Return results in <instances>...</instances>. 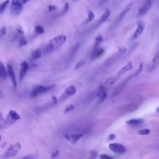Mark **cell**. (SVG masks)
<instances>
[{"label":"cell","instance_id":"6da1fadb","mask_svg":"<svg viewBox=\"0 0 159 159\" xmlns=\"http://www.w3.org/2000/svg\"><path fill=\"white\" fill-rule=\"evenodd\" d=\"M20 119L21 116L16 111L14 110H10L7 116L5 119L2 118L0 119V130L9 128Z\"/></svg>","mask_w":159,"mask_h":159},{"label":"cell","instance_id":"7a4b0ae2","mask_svg":"<svg viewBox=\"0 0 159 159\" xmlns=\"http://www.w3.org/2000/svg\"><path fill=\"white\" fill-rule=\"evenodd\" d=\"M67 41V37L65 35H60L54 38L47 44L44 49V54H49L57 49L62 46Z\"/></svg>","mask_w":159,"mask_h":159},{"label":"cell","instance_id":"3957f363","mask_svg":"<svg viewBox=\"0 0 159 159\" xmlns=\"http://www.w3.org/2000/svg\"><path fill=\"white\" fill-rule=\"evenodd\" d=\"M55 86V85H52L49 86H42V85H36L33 87L32 89L31 93H30V96L32 98H36L37 96L46 93L48 92L49 91L51 90L52 88H54Z\"/></svg>","mask_w":159,"mask_h":159},{"label":"cell","instance_id":"277c9868","mask_svg":"<svg viewBox=\"0 0 159 159\" xmlns=\"http://www.w3.org/2000/svg\"><path fill=\"white\" fill-rule=\"evenodd\" d=\"M21 148V145L20 142H16L13 144L5 151L4 153V158L6 159H8V158H11L13 157H15L19 153Z\"/></svg>","mask_w":159,"mask_h":159},{"label":"cell","instance_id":"5b68a950","mask_svg":"<svg viewBox=\"0 0 159 159\" xmlns=\"http://www.w3.org/2000/svg\"><path fill=\"white\" fill-rule=\"evenodd\" d=\"M121 75L117 73L115 75H114L112 77H110L108 78L100 86L99 88L102 89L103 90H107L108 88H109L115 82H116L120 78Z\"/></svg>","mask_w":159,"mask_h":159},{"label":"cell","instance_id":"8992f818","mask_svg":"<svg viewBox=\"0 0 159 159\" xmlns=\"http://www.w3.org/2000/svg\"><path fill=\"white\" fill-rule=\"evenodd\" d=\"M23 9V5L18 1V0H11L10 11L13 15H18L21 13Z\"/></svg>","mask_w":159,"mask_h":159},{"label":"cell","instance_id":"52a82bcc","mask_svg":"<svg viewBox=\"0 0 159 159\" xmlns=\"http://www.w3.org/2000/svg\"><path fill=\"white\" fill-rule=\"evenodd\" d=\"M7 73H8V76L10 77L13 86L15 88H17L18 86V83H17V81H16V75H15V70L13 68V67L10 65V64H8L7 65Z\"/></svg>","mask_w":159,"mask_h":159},{"label":"cell","instance_id":"ba28073f","mask_svg":"<svg viewBox=\"0 0 159 159\" xmlns=\"http://www.w3.org/2000/svg\"><path fill=\"white\" fill-rule=\"evenodd\" d=\"M109 149L116 153H118V154H123L126 152V148L125 147L120 144H117V143H111L109 144Z\"/></svg>","mask_w":159,"mask_h":159},{"label":"cell","instance_id":"9c48e42d","mask_svg":"<svg viewBox=\"0 0 159 159\" xmlns=\"http://www.w3.org/2000/svg\"><path fill=\"white\" fill-rule=\"evenodd\" d=\"M126 48L125 47H121L119 48L118 51L113 55L111 56L108 60H106V64H111L112 62L116 61L117 59H118L121 55H124L126 52Z\"/></svg>","mask_w":159,"mask_h":159},{"label":"cell","instance_id":"30bf717a","mask_svg":"<svg viewBox=\"0 0 159 159\" xmlns=\"http://www.w3.org/2000/svg\"><path fill=\"white\" fill-rule=\"evenodd\" d=\"M83 136V134L82 133L73 134L71 135H69V134H64V137L66 140H67L70 142H71L72 144H76Z\"/></svg>","mask_w":159,"mask_h":159},{"label":"cell","instance_id":"8fae6325","mask_svg":"<svg viewBox=\"0 0 159 159\" xmlns=\"http://www.w3.org/2000/svg\"><path fill=\"white\" fill-rule=\"evenodd\" d=\"M29 68V66L28 63L26 61H23L21 64V67H20V73H19L20 80L21 82H22Z\"/></svg>","mask_w":159,"mask_h":159},{"label":"cell","instance_id":"7c38bea8","mask_svg":"<svg viewBox=\"0 0 159 159\" xmlns=\"http://www.w3.org/2000/svg\"><path fill=\"white\" fill-rule=\"evenodd\" d=\"M76 91H77V89H76L75 86L70 85V86H68L65 89V91L64 93L61 96V97L60 98V100L63 101V100L65 99L66 98H67L69 96L74 95L76 93Z\"/></svg>","mask_w":159,"mask_h":159},{"label":"cell","instance_id":"4fadbf2b","mask_svg":"<svg viewBox=\"0 0 159 159\" xmlns=\"http://www.w3.org/2000/svg\"><path fill=\"white\" fill-rule=\"evenodd\" d=\"M145 29V24L143 21H139L137 22V27L136 30L135 31L133 36H132V39H137L139 36L142 34V33L144 32Z\"/></svg>","mask_w":159,"mask_h":159},{"label":"cell","instance_id":"5bb4252c","mask_svg":"<svg viewBox=\"0 0 159 159\" xmlns=\"http://www.w3.org/2000/svg\"><path fill=\"white\" fill-rule=\"evenodd\" d=\"M152 0H147V1L145 2V3L144 4V5L139 10L138 14L140 16L144 15L149 10V9L152 7Z\"/></svg>","mask_w":159,"mask_h":159},{"label":"cell","instance_id":"9a60e30c","mask_svg":"<svg viewBox=\"0 0 159 159\" xmlns=\"http://www.w3.org/2000/svg\"><path fill=\"white\" fill-rule=\"evenodd\" d=\"M104 52V49L102 47H96L91 54V60H95L101 57Z\"/></svg>","mask_w":159,"mask_h":159},{"label":"cell","instance_id":"2e32d148","mask_svg":"<svg viewBox=\"0 0 159 159\" xmlns=\"http://www.w3.org/2000/svg\"><path fill=\"white\" fill-rule=\"evenodd\" d=\"M8 77L7 70L4 65V64L0 61V80H6Z\"/></svg>","mask_w":159,"mask_h":159},{"label":"cell","instance_id":"e0dca14e","mask_svg":"<svg viewBox=\"0 0 159 159\" xmlns=\"http://www.w3.org/2000/svg\"><path fill=\"white\" fill-rule=\"evenodd\" d=\"M133 68V65L132 63L131 62H129L127 64H126L124 67H122L117 72L120 75L125 73L126 72H127V71H129L130 70H132Z\"/></svg>","mask_w":159,"mask_h":159},{"label":"cell","instance_id":"ac0fdd59","mask_svg":"<svg viewBox=\"0 0 159 159\" xmlns=\"http://www.w3.org/2000/svg\"><path fill=\"white\" fill-rule=\"evenodd\" d=\"M96 95H97V96L99 98L100 103H102L103 101H104L108 96L107 91L106 90H103L100 88H98Z\"/></svg>","mask_w":159,"mask_h":159},{"label":"cell","instance_id":"d6986e66","mask_svg":"<svg viewBox=\"0 0 159 159\" xmlns=\"http://www.w3.org/2000/svg\"><path fill=\"white\" fill-rule=\"evenodd\" d=\"M158 64H159V51L158 52H157V54L154 55V57L151 62L150 68H151L152 71L156 68V67H157Z\"/></svg>","mask_w":159,"mask_h":159},{"label":"cell","instance_id":"ffe728a7","mask_svg":"<svg viewBox=\"0 0 159 159\" xmlns=\"http://www.w3.org/2000/svg\"><path fill=\"white\" fill-rule=\"evenodd\" d=\"M144 122V119L142 118H135V119H130L126 121V124L132 126H136L142 124Z\"/></svg>","mask_w":159,"mask_h":159},{"label":"cell","instance_id":"44dd1931","mask_svg":"<svg viewBox=\"0 0 159 159\" xmlns=\"http://www.w3.org/2000/svg\"><path fill=\"white\" fill-rule=\"evenodd\" d=\"M110 15H111L110 10L109 9H106L105 12L104 13V14L101 16V18H100V19H99V20L98 21L99 24H100L104 23L106 20H107V19L109 17Z\"/></svg>","mask_w":159,"mask_h":159},{"label":"cell","instance_id":"7402d4cb","mask_svg":"<svg viewBox=\"0 0 159 159\" xmlns=\"http://www.w3.org/2000/svg\"><path fill=\"white\" fill-rule=\"evenodd\" d=\"M41 56H42V52L39 49H38L32 52L31 57H32L33 60L38 59L41 58Z\"/></svg>","mask_w":159,"mask_h":159},{"label":"cell","instance_id":"603a6c76","mask_svg":"<svg viewBox=\"0 0 159 159\" xmlns=\"http://www.w3.org/2000/svg\"><path fill=\"white\" fill-rule=\"evenodd\" d=\"M103 41V36L101 35V34H98L96 38H95V45H94V47L96 48V47H98L99 46V44H101Z\"/></svg>","mask_w":159,"mask_h":159},{"label":"cell","instance_id":"cb8c5ba5","mask_svg":"<svg viewBox=\"0 0 159 159\" xmlns=\"http://www.w3.org/2000/svg\"><path fill=\"white\" fill-rule=\"evenodd\" d=\"M80 44L79 42H78L77 44H76L72 49L71 50V52H70V57H73L74 56V55L77 52L79 47H80Z\"/></svg>","mask_w":159,"mask_h":159},{"label":"cell","instance_id":"d4e9b609","mask_svg":"<svg viewBox=\"0 0 159 159\" xmlns=\"http://www.w3.org/2000/svg\"><path fill=\"white\" fill-rule=\"evenodd\" d=\"M10 0H7V1L4 2L3 3L0 5V13L5 11L8 5L10 4Z\"/></svg>","mask_w":159,"mask_h":159},{"label":"cell","instance_id":"484cf974","mask_svg":"<svg viewBox=\"0 0 159 159\" xmlns=\"http://www.w3.org/2000/svg\"><path fill=\"white\" fill-rule=\"evenodd\" d=\"M28 43L27 39H26V38L24 36H21L20 38V42H19V46L20 47H23L24 46L26 45H27Z\"/></svg>","mask_w":159,"mask_h":159},{"label":"cell","instance_id":"4316f807","mask_svg":"<svg viewBox=\"0 0 159 159\" xmlns=\"http://www.w3.org/2000/svg\"><path fill=\"white\" fill-rule=\"evenodd\" d=\"M94 19H95V14L92 11H89L88 13V18L85 23H88L90 22H91L94 20Z\"/></svg>","mask_w":159,"mask_h":159},{"label":"cell","instance_id":"83f0119b","mask_svg":"<svg viewBox=\"0 0 159 159\" xmlns=\"http://www.w3.org/2000/svg\"><path fill=\"white\" fill-rule=\"evenodd\" d=\"M44 29L42 26H37L36 28H35V33L37 34H44Z\"/></svg>","mask_w":159,"mask_h":159},{"label":"cell","instance_id":"f1b7e54d","mask_svg":"<svg viewBox=\"0 0 159 159\" xmlns=\"http://www.w3.org/2000/svg\"><path fill=\"white\" fill-rule=\"evenodd\" d=\"M85 64V62L84 60H80V61L75 65V68H74L75 70H78L80 69L82 67H83L84 66Z\"/></svg>","mask_w":159,"mask_h":159},{"label":"cell","instance_id":"f546056e","mask_svg":"<svg viewBox=\"0 0 159 159\" xmlns=\"http://www.w3.org/2000/svg\"><path fill=\"white\" fill-rule=\"evenodd\" d=\"M74 109H75V106H74L73 104H68V105L67 106L66 108H65L64 113L65 114H67V113H68L72 111L73 110H74Z\"/></svg>","mask_w":159,"mask_h":159},{"label":"cell","instance_id":"4dcf8cb0","mask_svg":"<svg viewBox=\"0 0 159 159\" xmlns=\"http://www.w3.org/2000/svg\"><path fill=\"white\" fill-rule=\"evenodd\" d=\"M69 8H70V5L68 3H65L64 6V8L62 10V12H61V15H65V13H67L68 10H69Z\"/></svg>","mask_w":159,"mask_h":159},{"label":"cell","instance_id":"1f68e13d","mask_svg":"<svg viewBox=\"0 0 159 159\" xmlns=\"http://www.w3.org/2000/svg\"><path fill=\"white\" fill-rule=\"evenodd\" d=\"M143 69H144V65H143L142 64H140L139 65V67L138 69L137 70V71H136V72H135V73L134 74L133 77H136V76L139 75L140 73H141L142 72Z\"/></svg>","mask_w":159,"mask_h":159},{"label":"cell","instance_id":"d6a6232c","mask_svg":"<svg viewBox=\"0 0 159 159\" xmlns=\"http://www.w3.org/2000/svg\"><path fill=\"white\" fill-rule=\"evenodd\" d=\"M150 133V130L148 129H142L140 130L138 132V134L141 135H147L148 134Z\"/></svg>","mask_w":159,"mask_h":159},{"label":"cell","instance_id":"836d02e7","mask_svg":"<svg viewBox=\"0 0 159 159\" xmlns=\"http://www.w3.org/2000/svg\"><path fill=\"white\" fill-rule=\"evenodd\" d=\"M16 31H17V33H18L19 34L22 35V36L24 35V30H23V28H22L21 26H20V25L17 26L16 27Z\"/></svg>","mask_w":159,"mask_h":159},{"label":"cell","instance_id":"e575fe53","mask_svg":"<svg viewBox=\"0 0 159 159\" xmlns=\"http://www.w3.org/2000/svg\"><path fill=\"white\" fill-rule=\"evenodd\" d=\"M97 155H98V153L96 151H95V150L91 151L90 157L88 159H95L97 157Z\"/></svg>","mask_w":159,"mask_h":159},{"label":"cell","instance_id":"d590c367","mask_svg":"<svg viewBox=\"0 0 159 159\" xmlns=\"http://www.w3.org/2000/svg\"><path fill=\"white\" fill-rule=\"evenodd\" d=\"M59 150L56 149L54 151L52 152V154H51V158L52 159H54V158H55L58 155H59Z\"/></svg>","mask_w":159,"mask_h":159},{"label":"cell","instance_id":"8d00e7d4","mask_svg":"<svg viewBox=\"0 0 159 159\" xmlns=\"http://www.w3.org/2000/svg\"><path fill=\"white\" fill-rule=\"evenodd\" d=\"M7 29L6 27L3 26L1 29H0V34H1L2 36L7 34Z\"/></svg>","mask_w":159,"mask_h":159},{"label":"cell","instance_id":"74e56055","mask_svg":"<svg viewBox=\"0 0 159 159\" xmlns=\"http://www.w3.org/2000/svg\"><path fill=\"white\" fill-rule=\"evenodd\" d=\"M100 159H114V158L106 154H101L100 155Z\"/></svg>","mask_w":159,"mask_h":159},{"label":"cell","instance_id":"f35d334b","mask_svg":"<svg viewBox=\"0 0 159 159\" xmlns=\"http://www.w3.org/2000/svg\"><path fill=\"white\" fill-rule=\"evenodd\" d=\"M116 136L115 134H110V135L108 136V140H114V139H116Z\"/></svg>","mask_w":159,"mask_h":159},{"label":"cell","instance_id":"ab89813d","mask_svg":"<svg viewBox=\"0 0 159 159\" xmlns=\"http://www.w3.org/2000/svg\"><path fill=\"white\" fill-rule=\"evenodd\" d=\"M55 9H56V8H55V7L54 6V5H49V11L50 12H52V11H54Z\"/></svg>","mask_w":159,"mask_h":159},{"label":"cell","instance_id":"60d3db41","mask_svg":"<svg viewBox=\"0 0 159 159\" xmlns=\"http://www.w3.org/2000/svg\"><path fill=\"white\" fill-rule=\"evenodd\" d=\"M18 1L23 5L24 4H25V3H26L27 2H28L29 0H18Z\"/></svg>","mask_w":159,"mask_h":159},{"label":"cell","instance_id":"b9f144b4","mask_svg":"<svg viewBox=\"0 0 159 159\" xmlns=\"http://www.w3.org/2000/svg\"><path fill=\"white\" fill-rule=\"evenodd\" d=\"M21 159H34L32 156H30V155H28V156H26L23 158H22Z\"/></svg>","mask_w":159,"mask_h":159},{"label":"cell","instance_id":"7bdbcfd3","mask_svg":"<svg viewBox=\"0 0 159 159\" xmlns=\"http://www.w3.org/2000/svg\"><path fill=\"white\" fill-rule=\"evenodd\" d=\"M3 97H4V93L1 89H0V99L3 98Z\"/></svg>","mask_w":159,"mask_h":159},{"label":"cell","instance_id":"ee69618b","mask_svg":"<svg viewBox=\"0 0 159 159\" xmlns=\"http://www.w3.org/2000/svg\"><path fill=\"white\" fill-rule=\"evenodd\" d=\"M3 118V115H2V113H1V111H0V119Z\"/></svg>","mask_w":159,"mask_h":159},{"label":"cell","instance_id":"f6af8a7d","mask_svg":"<svg viewBox=\"0 0 159 159\" xmlns=\"http://www.w3.org/2000/svg\"><path fill=\"white\" fill-rule=\"evenodd\" d=\"M2 136L1 135V134H0V141L2 140Z\"/></svg>","mask_w":159,"mask_h":159},{"label":"cell","instance_id":"bcb514c9","mask_svg":"<svg viewBox=\"0 0 159 159\" xmlns=\"http://www.w3.org/2000/svg\"><path fill=\"white\" fill-rule=\"evenodd\" d=\"M157 111H158V112H159V106L157 108Z\"/></svg>","mask_w":159,"mask_h":159}]
</instances>
